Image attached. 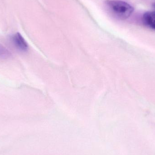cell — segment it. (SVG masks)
<instances>
[{"instance_id": "1", "label": "cell", "mask_w": 155, "mask_h": 155, "mask_svg": "<svg viewBox=\"0 0 155 155\" xmlns=\"http://www.w3.org/2000/svg\"><path fill=\"white\" fill-rule=\"evenodd\" d=\"M105 7L109 14L118 20L127 19L134 12L131 5L119 0H107L105 2Z\"/></svg>"}, {"instance_id": "2", "label": "cell", "mask_w": 155, "mask_h": 155, "mask_svg": "<svg viewBox=\"0 0 155 155\" xmlns=\"http://www.w3.org/2000/svg\"><path fill=\"white\" fill-rule=\"evenodd\" d=\"M12 41L15 47L20 51L25 52L28 51V44L20 33L14 35L12 36Z\"/></svg>"}, {"instance_id": "3", "label": "cell", "mask_w": 155, "mask_h": 155, "mask_svg": "<svg viewBox=\"0 0 155 155\" xmlns=\"http://www.w3.org/2000/svg\"><path fill=\"white\" fill-rule=\"evenodd\" d=\"M143 19V21L146 25L155 30V11L145 13Z\"/></svg>"}, {"instance_id": "4", "label": "cell", "mask_w": 155, "mask_h": 155, "mask_svg": "<svg viewBox=\"0 0 155 155\" xmlns=\"http://www.w3.org/2000/svg\"><path fill=\"white\" fill-rule=\"evenodd\" d=\"M12 54L5 47L0 44V59H7L11 57Z\"/></svg>"}, {"instance_id": "5", "label": "cell", "mask_w": 155, "mask_h": 155, "mask_svg": "<svg viewBox=\"0 0 155 155\" xmlns=\"http://www.w3.org/2000/svg\"><path fill=\"white\" fill-rule=\"evenodd\" d=\"M153 8H154L155 9V3L153 4Z\"/></svg>"}]
</instances>
